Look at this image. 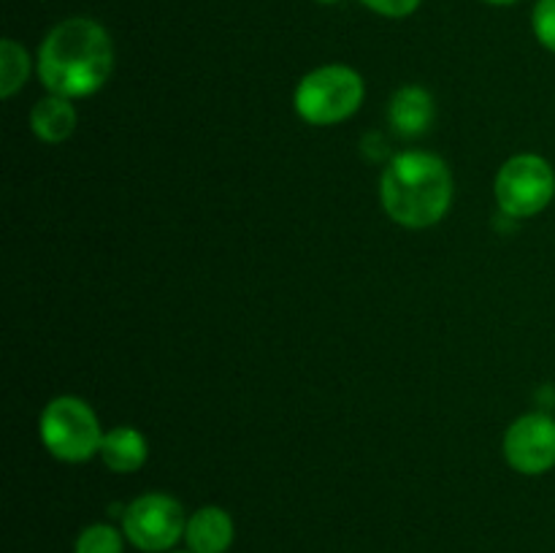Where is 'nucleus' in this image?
I'll return each instance as SVG.
<instances>
[{"mask_svg":"<svg viewBox=\"0 0 555 553\" xmlns=\"http://www.w3.org/2000/svg\"><path fill=\"white\" fill-rule=\"evenodd\" d=\"M112 38L87 16H70L49 30L38 49V76L52 95L87 98L112 76Z\"/></svg>","mask_w":555,"mask_h":553,"instance_id":"1","label":"nucleus"},{"mask_svg":"<svg viewBox=\"0 0 555 553\" xmlns=\"http://www.w3.org/2000/svg\"><path fill=\"white\" fill-rule=\"evenodd\" d=\"M379 198L399 226L431 228L453 204V173L431 152H401L385 168Z\"/></svg>","mask_w":555,"mask_h":553,"instance_id":"2","label":"nucleus"},{"mask_svg":"<svg viewBox=\"0 0 555 553\" xmlns=\"http://www.w3.org/2000/svg\"><path fill=\"white\" fill-rule=\"evenodd\" d=\"M363 92L366 87L358 70L347 65H323L298 81L293 103L298 117L309 125H336L358 112Z\"/></svg>","mask_w":555,"mask_h":553,"instance_id":"3","label":"nucleus"},{"mask_svg":"<svg viewBox=\"0 0 555 553\" xmlns=\"http://www.w3.org/2000/svg\"><path fill=\"white\" fill-rule=\"evenodd\" d=\"M41 439L54 459L79 464L101 453L103 432L87 401L57 396L41 412Z\"/></svg>","mask_w":555,"mask_h":553,"instance_id":"4","label":"nucleus"},{"mask_svg":"<svg viewBox=\"0 0 555 553\" xmlns=\"http://www.w3.org/2000/svg\"><path fill=\"white\" fill-rule=\"evenodd\" d=\"M555 195V171L540 155H515L496 177V201L504 215L534 217Z\"/></svg>","mask_w":555,"mask_h":553,"instance_id":"5","label":"nucleus"},{"mask_svg":"<svg viewBox=\"0 0 555 553\" xmlns=\"http://www.w3.org/2000/svg\"><path fill=\"white\" fill-rule=\"evenodd\" d=\"M188 529L182 504L166 493H144L133 499L122 515V535L144 553L171 551Z\"/></svg>","mask_w":555,"mask_h":553,"instance_id":"6","label":"nucleus"},{"mask_svg":"<svg viewBox=\"0 0 555 553\" xmlns=\"http://www.w3.org/2000/svg\"><path fill=\"white\" fill-rule=\"evenodd\" d=\"M504 455L524 475H545L555 466V421L542 412L518 417L504 434Z\"/></svg>","mask_w":555,"mask_h":553,"instance_id":"7","label":"nucleus"},{"mask_svg":"<svg viewBox=\"0 0 555 553\" xmlns=\"http://www.w3.org/2000/svg\"><path fill=\"white\" fill-rule=\"evenodd\" d=\"M233 518L222 507H201L188 518L184 542L193 553H225L233 545Z\"/></svg>","mask_w":555,"mask_h":553,"instance_id":"8","label":"nucleus"},{"mask_svg":"<svg viewBox=\"0 0 555 553\" xmlns=\"http://www.w3.org/2000/svg\"><path fill=\"white\" fill-rule=\"evenodd\" d=\"M390 125H393L396 133H401L404 139H415L428 130L434 119V98L428 95V90L417 85L401 87L393 95L388 108Z\"/></svg>","mask_w":555,"mask_h":553,"instance_id":"9","label":"nucleus"},{"mask_svg":"<svg viewBox=\"0 0 555 553\" xmlns=\"http://www.w3.org/2000/svg\"><path fill=\"white\" fill-rule=\"evenodd\" d=\"M146 455H150V448H146V439L139 428L117 426L103 434L101 459L112 472L128 475V472L141 470L146 464Z\"/></svg>","mask_w":555,"mask_h":553,"instance_id":"10","label":"nucleus"},{"mask_svg":"<svg viewBox=\"0 0 555 553\" xmlns=\"http://www.w3.org/2000/svg\"><path fill=\"white\" fill-rule=\"evenodd\" d=\"M30 128L47 144H63L76 130V108L70 98H41L30 112Z\"/></svg>","mask_w":555,"mask_h":553,"instance_id":"11","label":"nucleus"},{"mask_svg":"<svg viewBox=\"0 0 555 553\" xmlns=\"http://www.w3.org/2000/svg\"><path fill=\"white\" fill-rule=\"evenodd\" d=\"M30 76V57L14 38L0 41V95L11 98Z\"/></svg>","mask_w":555,"mask_h":553,"instance_id":"12","label":"nucleus"},{"mask_svg":"<svg viewBox=\"0 0 555 553\" xmlns=\"http://www.w3.org/2000/svg\"><path fill=\"white\" fill-rule=\"evenodd\" d=\"M125 540L114 526L92 524L76 540V553H122Z\"/></svg>","mask_w":555,"mask_h":553,"instance_id":"13","label":"nucleus"},{"mask_svg":"<svg viewBox=\"0 0 555 553\" xmlns=\"http://www.w3.org/2000/svg\"><path fill=\"white\" fill-rule=\"evenodd\" d=\"M531 27H534L537 41L555 52V0H537Z\"/></svg>","mask_w":555,"mask_h":553,"instance_id":"14","label":"nucleus"},{"mask_svg":"<svg viewBox=\"0 0 555 553\" xmlns=\"http://www.w3.org/2000/svg\"><path fill=\"white\" fill-rule=\"evenodd\" d=\"M366 9H372L374 14L390 16V20H401V16L415 14L421 0H361Z\"/></svg>","mask_w":555,"mask_h":553,"instance_id":"15","label":"nucleus"},{"mask_svg":"<svg viewBox=\"0 0 555 553\" xmlns=\"http://www.w3.org/2000/svg\"><path fill=\"white\" fill-rule=\"evenodd\" d=\"M486 3H491V5H513V3H518V0H486Z\"/></svg>","mask_w":555,"mask_h":553,"instance_id":"16","label":"nucleus"},{"mask_svg":"<svg viewBox=\"0 0 555 553\" xmlns=\"http://www.w3.org/2000/svg\"><path fill=\"white\" fill-rule=\"evenodd\" d=\"M314 3H323V5H331V3H339V0H314Z\"/></svg>","mask_w":555,"mask_h":553,"instance_id":"17","label":"nucleus"},{"mask_svg":"<svg viewBox=\"0 0 555 553\" xmlns=\"http://www.w3.org/2000/svg\"><path fill=\"white\" fill-rule=\"evenodd\" d=\"M188 553H193V551H188Z\"/></svg>","mask_w":555,"mask_h":553,"instance_id":"18","label":"nucleus"}]
</instances>
